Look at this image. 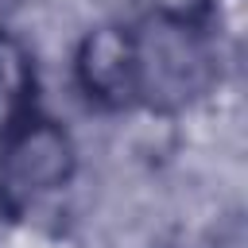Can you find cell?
<instances>
[{"label":"cell","instance_id":"6da1fadb","mask_svg":"<svg viewBox=\"0 0 248 248\" xmlns=\"http://www.w3.org/2000/svg\"><path fill=\"white\" fill-rule=\"evenodd\" d=\"M128 105L182 112L221 78V54L209 23L190 8H151L124 27Z\"/></svg>","mask_w":248,"mask_h":248},{"label":"cell","instance_id":"7a4b0ae2","mask_svg":"<svg viewBox=\"0 0 248 248\" xmlns=\"http://www.w3.org/2000/svg\"><path fill=\"white\" fill-rule=\"evenodd\" d=\"M74 140L46 116H23L0 136V213L27 217L74 178Z\"/></svg>","mask_w":248,"mask_h":248},{"label":"cell","instance_id":"3957f363","mask_svg":"<svg viewBox=\"0 0 248 248\" xmlns=\"http://www.w3.org/2000/svg\"><path fill=\"white\" fill-rule=\"evenodd\" d=\"M78 85L89 101L105 108H128V62H124V27L108 23L85 35L78 46Z\"/></svg>","mask_w":248,"mask_h":248},{"label":"cell","instance_id":"277c9868","mask_svg":"<svg viewBox=\"0 0 248 248\" xmlns=\"http://www.w3.org/2000/svg\"><path fill=\"white\" fill-rule=\"evenodd\" d=\"M31 97H35V66L27 46L0 31V136L16 128L23 116H31Z\"/></svg>","mask_w":248,"mask_h":248}]
</instances>
